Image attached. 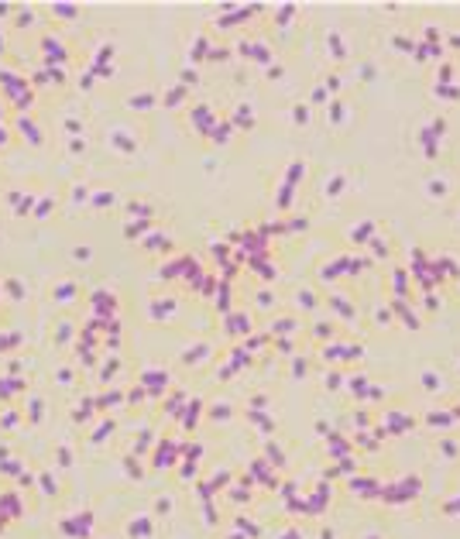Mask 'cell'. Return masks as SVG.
I'll return each mask as SVG.
<instances>
[{"instance_id": "6", "label": "cell", "mask_w": 460, "mask_h": 539, "mask_svg": "<svg viewBox=\"0 0 460 539\" xmlns=\"http://www.w3.org/2000/svg\"><path fill=\"white\" fill-rule=\"evenodd\" d=\"M28 24H31V14H28V11H21V14H18V28H28Z\"/></svg>"}, {"instance_id": "2", "label": "cell", "mask_w": 460, "mask_h": 539, "mask_svg": "<svg viewBox=\"0 0 460 539\" xmlns=\"http://www.w3.org/2000/svg\"><path fill=\"white\" fill-rule=\"evenodd\" d=\"M21 131H24V137H28L31 144H41V131H35V124H31L28 117H21Z\"/></svg>"}, {"instance_id": "4", "label": "cell", "mask_w": 460, "mask_h": 539, "mask_svg": "<svg viewBox=\"0 0 460 539\" xmlns=\"http://www.w3.org/2000/svg\"><path fill=\"white\" fill-rule=\"evenodd\" d=\"M52 11H55V14H62V18H72V14H76V7H72V4H55Z\"/></svg>"}, {"instance_id": "7", "label": "cell", "mask_w": 460, "mask_h": 539, "mask_svg": "<svg viewBox=\"0 0 460 539\" xmlns=\"http://www.w3.org/2000/svg\"><path fill=\"white\" fill-rule=\"evenodd\" d=\"M4 137H7V134H4V131H0V144H4Z\"/></svg>"}, {"instance_id": "8", "label": "cell", "mask_w": 460, "mask_h": 539, "mask_svg": "<svg viewBox=\"0 0 460 539\" xmlns=\"http://www.w3.org/2000/svg\"><path fill=\"white\" fill-rule=\"evenodd\" d=\"M0 52H4V38H0Z\"/></svg>"}, {"instance_id": "5", "label": "cell", "mask_w": 460, "mask_h": 539, "mask_svg": "<svg viewBox=\"0 0 460 539\" xmlns=\"http://www.w3.org/2000/svg\"><path fill=\"white\" fill-rule=\"evenodd\" d=\"M45 83H52V76H45V72H35L31 76V86H45Z\"/></svg>"}, {"instance_id": "3", "label": "cell", "mask_w": 460, "mask_h": 539, "mask_svg": "<svg viewBox=\"0 0 460 539\" xmlns=\"http://www.w3.org/2000/svg\"><path fill=\"white\" fill-rule=\"evenodd\" d=\"M52 206H55V199H52V196H45V199H41V203H35V216H48V213H52Z\"/></svg>"}, {"instance_id": "1", "label": "cell", "mask_w": 460, "mask_h": 539, "mask_svg": "<svg viewBox=\"0 0 460 539\" xmlns=\"http://www.w3.org/2000/svg\"><path fill=\"white\" fill-rule=\"evenodd\" d=\"M41 48H45V58H48L52 65H55V62H65V48H58V41H55V38H48L45 45H41Z\"/></svg>"}]
</instances>
